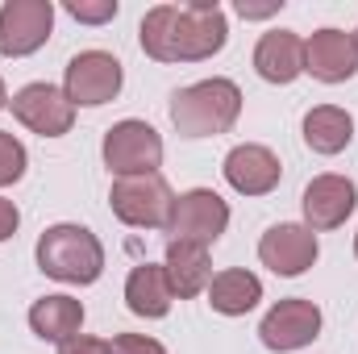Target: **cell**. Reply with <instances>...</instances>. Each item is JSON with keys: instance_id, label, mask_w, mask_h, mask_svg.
Returning <instances> with one entry per match:
<instances>
[{"instance_id": "f1b7e54d", "label": "cell", "mask_w": 358, "mask_h": 354, "mask_svg": "<svg viewBox=\"0 0 358 354\" xmlns=\"http://www.w3.org/2000/svg\"><path fill=\"white\" fill-rule=\"evenodd\" d=\"M355 46H358V29H355Z\"/></svg>"}, {"instance_id": "2e32d148", "label": "cell", "mask_w": 358, "mask_h": 354, "mask_svg": "<svg viewBox=\"0 0 358 354\" xmlns=\"http://www.w3.org/2000/svg\"><path fill=\"white\" fill-rule=\"evenodd\" d=\"M204 292H208L213 313H221V317H246L263 300V279L255 271H246V267H229V271H217Z\"/></svg>"}, {"instance_id": "7402d4cb", "label": "cell", "mask_w": 358, "mask_h": 354, "mask_svg": "<svg viewBox=\"0 0 358 354\" xmlns=\"http://www.w3.org/2000/svg\"><path fill=\"white\" fill-rule=\"evenodd\" d=\"M76 21H84V25H104V21H113L117 17V0H67L63 4Z\"/></svg>"}, {"instance_id": "6da1fadb", "label": "cell", "mask_w": 358, "mask_h": 354, "mask_svg": "<svg viewBox=\"0 0 358 354\" xmlns=\"http://www.w3.org/2000/svg\"><path fill=\"white\" fill-rule=\"evenodd\" d=\"M138 38L155 63H204L225 46L229 21H225V8L217 0L155 4L142 17Z\"/></svg>"}, {"instance_id": "7a4b0ae2", "label": "cell", "mask_w": 358, "mask_h": 354, "mask_svg": "<svg viewBox=\"0 0 358 354\" xmlns=\"http://www.w3.org/2000/svg\"><path fill=\"white\" fill-rule=\"evenodd\" d=\"M242 117V88L234 80H200L171 96V125L183 138H217L229 134Z\"/></svg>"}, {"instance_id": "5bb4252c", "label": "cell", "mask_w": 358, "mask_h": 354, "mask_svg": "<svg viewBox=\"0 0 358 354\" xmlns=\"http://www.w3.org/2000/svg\"><path fill=\"white\" fill-rule=\"evenodd\" d=\"M225 183L238 192V196H267L279 187V176H283V167H279V159H275V150L271 146H259V142H242V146H234L229 155H225Z\"/></svg>"}, {"instance_id": "e0dca14e", "label": "cell", "mask_w": 358, "mask_h": 354, "mask_svg": "<svg viewBox=\"0 0 358 354\" xmlns=\"http://www.w3.org/2000/svg\"><path fill=\"white\" fill-rule=\"evenodd\" d=\"M29 330L42 338V342H55V346H63V342H71L80 330H84V304L76 300V296H42V300H34V309H29Z\"/></svg>"}, {"instance_id": "d6986e66", "label": "cell", "mask_w": 358, "mask_h": 354, "mask_svg": "<svg viewBox=\"0 0 358 354\" xmlns=\"http://www.w3.org/2000/svg\"><path fill=\"white\" fill-rule=\"evenodd\" d=\"M163 271H167L171 296H179V300L200 296V292L208 288V279H213V267H208V246L171 242V246H167V259H163Z\"/></svg>"}, {"instance_id": "ba28073f", "label": "cell", "mask_w": 358, "mask_h": 354, "mask_svg": "<svg viewBox=\"0 0 358 354\" xmlns=\"http://www.w3.org/2000/svg\"><path fill=\"white\" fill-rule=\"evenodd\" d=\"M55 29V4L50 0H4L0 4V55L25 59L46 46Z\"/></svg>"}, {"instance_id": "d4e9b609", "label": "cell", "mask_w": 358, "mask_h": 354, "mask_svg": "<svg viewBox=\"0 0 358 354\" xmlns=\"http://www.w3.org/2000/svg\"><path fill=\"white\" fill-rule=\"evenodd\" d=\"M17 225H21V213H17V204H13L8 196H0V242H8V238L17 234Z\"/></svg>"}, {"instance_id": "3957f363", "label": "cell", "mask_w": 358, "mask_h": 354, "mask_svg": "<svg viewBox=\"0 0 358 354\" xmlns=\"http://www.w3.org/2000/svg\"><path fill=\"white\" fill-rule=\"evenodd\" d=\"M34 259H38V271L42 275H50L59 283L88 288V283L100 279V271H104V246H100V238L92 234L88 225L63 221V225H50L38 238Z\"/></svg>"}, {"instance_id": "83f0119b", "label": "cell", "mask_w": 358, "mask_h": 354, "mask_svg": "<svg viewBox=\"0 0 358 354\" xmlns=\"http://www.w3.org/2000/svg\"><path fill=\"white\" fill-rule=\"evenodd\" d=\"M355 255H358V234H355Z\"/></svg>"}, {"instance_id": "5b68a950", "label": "cell", "mask_w": 358, "mask_h": 354, "mask_svg": "<svg viewBox=\"0 0 358 354\" xmlns=\"http://www.w3.org/2000/svg\"><path fill=\"white\" fill-rule=\"evenodd\" d=\"M104 167L117 179L125 176H155L163 167V138L155 125L129 117V121H117L108 134H104Z\"/></svg>"}, {"instance_id": "ac0fdd59", "label": "cell", "mask_w": 358, "mask_h": 354, "mask_svg": "<svg viewBox=\"0 0 358 354\" xmlns=\"http://www.w3.org/2000/svg\"><path fill=\"white\" fill-rule=\"evenodd\" d=\"M171 300L176 296H171V283H167L163 263H138L129 271V279H125V304H129L134 317L159 321V317L171 313Z\"/></svg>"}, {"instance_id": "9c48e42d", "label": "cell", "mask_w": 358, "mask_h": 354, "mask_svg": "<svg viewBox=\"0 0 358 354\" xmlns=\"http://www.w3.org/2000/svg\"><path fill=\"white\" fill-rule=\"evenodd\" d=\"M259 338L275 354L300 351V346H308V342L321 338V309L313 300H304V296H287V300H279L263 317Z\"/></svg>"}, {"instance_id": "4fadbf2b", "label": "cell", "mask_w": 358, "mask_h": 354, "mask_svg": "<svg viewBox=\"0 0 358 354\" xmlns=\"http://www.w3.org/2000/svg\"><path fill=\"white\" fill-rule=\"evenodd\" d=\"M304 225L313 234H325V229H338L346 225V217L358 208V187L355 179L346 176H317L308 187H304Z\"/></svg>"}, {"instance_id": "52a82bcc", "label": "cell", "mask_w": 358, "mask_h": 354, "mask_svg": "<svg viewBox=\"0 0 358 354\" xmlns=\"http://www.w3.org/2000/svg\"><path fill=\"white\" fill-rule=\"evenodd\" d=\"M125 84V71L121 63L108 55V50H84L67 63V76H63V92L76 108H100L108 100H117V92Z\"/></svg>"}, {"instance_id": "8992f818", "label": "cell", "mask_w": 358, "mask_h": 354, "mask_svg": "<svg viewBox=\"0 0 358 354\" xmlns=\"http://www.w3.org/2000/svg\"><path fill=\"white\" fill-rule=\"evenodd\" d=\"M225 229H229V204H225L213 187H192V192L176 196L171 225H167V234H176L171 242L213 246Z\"/></svg>"}, {"instance_id": "44dd1931", "label": "cell", "mask_w": 358, "mask_h": 354, "mask_svg": "<svg viewBox=\"0 0 358 354\" xmlns=\"http://www.w3.org/2000/svg\"><path fill=\"white\" fill-rule=\"evenodd\" d=\"M25 167H29V155H25V146L8 134V129H0V187H8V183H17V179L25 176Z\"/></svg>"}, {"instance_id": "484cf974", "label": "cell", "mask_w": 358, "mask_h": 354, "mask_svg": "<svg viewBox=\"0 0 358 354\" xmlns=\"http://www.w3.org/2000/svg\"><path fill=\"white\" fill-rule=\"evenodd\" d=\"M283 8V0H271V4H246V0H238V13L246 17V21H259V17H271V13H279Z\"/></svg>"}, {"instance_id": "4316f807", "label": "cell", "mask_w": 358, "mask_h": 354, "mask_svg": "<svg viewBox=\"0 0 358 354\" xmlns=\"http://www.w3.org/2000/svg\"><path fill=\"white\" fill-rule=\"evenodd\" d=\"M8 104V92H4V80H0V108Z\"/></svg>"}, {"instance_id": "9a60e30c", "label": "cell", "mask_w": 358, "mask_h": 354, "mask_svg": "<svg viewBox=\"0 0 358 354\" xmlns=\"http://www.w3.org/2000/svg\"><path fill=\"white\" fill-rule=\"evenodd\" d=\"M255 71L267 84H292L304 76V38L292 29H271L255 46Z\"/></svg>"}, {"instance_id": "7c38bea8", "label": "cell", "mask_w": 358, "mask_h": 354, "mask_svg": "<svg viewBox=\"0 0 358 354\" xmlns=\"http://www.w3.org/2000/svg\"><path fill=\"white\" fill-rule=\"evenodd\" d=\"M304 71L321 84H346L358 76V46L355 34L346 29H317L308 42H304Z\"/></svg>"}, {"instance_id": "8fae6325", "label": "cell", "mask_w": 358, "mask_h": 354, "mask_svg": "<svg viewBox=\"0 0 358 354\" xmlns=\"http://www.w3.org/2000/svg\"><path fill=\"white\" fill-rule=\"evenodd\" d=\"M317 255H321L317 234L308 225H296V221H279V225H271L267 234L259 238V259H263V267H271L283 279L304 275L308 267L317 263Z\"/></svg>"}, {"instance_id": "277c9868", "label": "cell", "mask_w": 358, "mask_h": 354, "mask_svg": "<svg viewBox=\"0 0 358 354\" xmlns=\"http://www.w3.org/2000/svg\"><path fill=\"white\" fill-rule=\"evenodd\" d=\"M108 204L117 213V221L134 225V229H167L171 225V208H176V192L167 187V179L159 176H125L113 183Z\"/></svg>"}, {"instance_id": "ffe728a7", "label": "cell", "mask_w": 358, "mask_h": 354, "mask_svg": "<svg viewBox=\"0 0 358 354\" xmlns=\"http://www.w3.org/2000/svg\"><path fill=\"white\" fill-rule=\"evenodd\" d=\"M304 142L317 155H342L355 142V117L342 104H317L304 113Z\"/></svg>"}, {"instance_id": "603a6c76", "label": "cell", "mask_w": 358, "mask_h": 354, "mask_svg": "<svg viewBox=\"0 0 358 354\" xmlns=\"http://www.w3.org/2000/svg\"><path fill=\"white\" fill-rule=\"evenodd\" d=\"M108 354H167V346L146 334H117L108 342Z\"/></svg>"}, {"instance_id": "cb8c5ba5", "label": "cell", "mask_w": 358, "mask_h": 354, "mask_svg": "<svg viewBox=\"0 0 358 354\" xmlns=\"http://www.w3.org/2000/svg\"><path fill=\"white\" fill-rule=\"evenodd\" d=\"M59 354H108V342H100V338H88V334H76L71 342H63Z\"/></svg>"}, {"instance_id": "30bf717a", "label": "cell", "mask_w": 358, "mask_h": 354, "mask_svg": "<svg viewBox=\"0 0 358 354\" xmlns=\"http://www.w3.org/2000/svg\"><path fill=\"white\" fill-rule=\"evenodd\" d=\"M8 104H13V117L42 138H63L76 125V104L55 84H25Z\"/></svg>"}]
</instances>
